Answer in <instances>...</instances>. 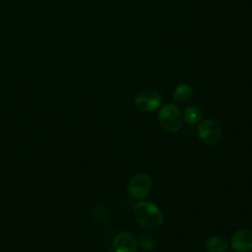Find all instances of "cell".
Instances as JSON below:
<instances>
[{"mask_svg":"<svg viewBox=\"0 0 252 252\" xmlns=\"http://www.w3.org/2000/svg\"><path fill=\"white\" fill-rule=\"evenodd\" d=\"M135 105L142 111H154L160 106L161 95L154 89H147L139 92L134 99Z\"/></svg>","mask_w":252,"mask_h":252,"instance_id":"5","label":"cell"},{"mask_svg":"<svg viewBox=\"0 0 252 252\" xmlns=\"http://www.w3.org/2000/svg\"><path fill=\"white\" fill-rule=\"evenodd\" d=\"M205 248L208 252H225L228 248V243L223 237L214 235L206 240Z\"/></svg>","mask_w":252,"mask_h":252,"instance_id":"8","label":"cell"},{"mask_svg":"<svg viewBox=\"0 0 252 252\" xmlns=\"http://www.w3.org/2000/svg\"><path fill=\"white\" fill-rule=\"evenodd\" d=\"M228 252H235V251H228Z\"/></svg>","mask_w":252,"mask_h":252,"instance_id":"12","label":"cell"},{"mask_svg":"<svg viewBox=\"0 0 252 252\" xmlns=\"http://www.w3.org/2000/svg\"><path fill=\"white\" fill-rule=\"evenodd\" d=\"M112 247L114 252H137L138 240L133 233L122 231L115 236Z\"/></svg>","mask_w":252,"mask_h":252,"instance_id":"6","label":"cell"},{"mask_svg":"<svg viewBox=\"0 0 252 252\" xmlns=\"http://www.w3.org/2000/svg\"><path fill=\"white\" fill-rule=\"evenodd\" d=\"M133 216L136 221L146 229H158L163 221L159 208L151 201H139L133 207Z\"/></svg>","mask_w":252,"mask_h":252,"instance_id":"1","label":"cell"},{"mask_svg":"<svg viewBox=\"0 0 252 252\" xmlns=\"http://www.w3.org/2000/svg\"><path fill=\"white\" fill-rule=\"evenodd\" d=\"M197 134L203 143L207 145H214L219 142L221 137V128L216 120L205 119L199 122Z\"/></svg>","mask_w":252,"mask_h":252,"instance_id":"4","label":"cell"},{"mask_svg":"<svg viewBox=\"0 0 252 252\" xmlns=\"http://www.w3.org/2000/svg\"><path fill=\"white\" fill-rule=\"evenodd\" d=\"M152 185L153 182L150 175L139 173L130 180L127 186V193L133 199L142 200L151 192Z\"/></svg>","mask_w":252,"mask_h":252,"instance_id":"3","label":"cell"},{"mask_svg":"<svg viewBox=\"0 0 252 252\" xmlns=\"http://www.w3.org/2000/svg\"><path fill=\"white\" fill-rule=\"evenodd\" d=\"M193 94V90L190 85L186 83L179 84L178 86L175 87L173 91V99L176 102H186L188 101Z\"/></svg>","mask_w":252,"mask_h":252,"instance_id":"9","label":"cell"},{"mask_svg":"<svg viewBox=\"0 0 252 252\" xmlns=\"http://www.w3.org/2000/svg\"><path fill=\"white\" fill-rule=\"evenodd\" d=\"M230 245L235 252H251L252 251V230L238 229L230 239Z\"/></svg>","mask_w":252,"mask_h":252,"instance_id":"7","label":"cell"},{"mask_svg":"<svg viewBox=\"0 0 252 252\" xmlns=\"http://www.w3.org/2000/svg\"><path fill=\"white\" fill-rule=\"evenodd\" d=\"M158 122L168 132H177L182 126V114L175 103H165L158 111Z\"/></svg>","mask_w":252,"mask_h":252,"instance_id":"2","label":"cell"},{"mask_svg":"<svg viewBox=\"0 0 252 252\" xmlns=\"http://www.w3.org/2000/svg\"><path fill=\"white\" fill-rule=\"evenodd\" d=\"M137 240L140 247L144 250H152L155 247V240L149 234H143Z\"/></svg>","mask_w":252,"mask_h":252,"instance_id":"11","label":"cell"},{"mask_svg":"<svg viewBox=\"0 0 252 252\" xmlns=\"http://www.w3.org/2000/svg\"><path fill=\"white\" fill-rule=\"evenodd\" d=\"M182 118L188 124H191V125L197 124L202 119V111L199 107L195 105L187 106L183 111Z\"/></svg>","mask_w":252,"mask_h":252,"instance_id":"10","label":"cell"}]
</instances>
